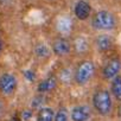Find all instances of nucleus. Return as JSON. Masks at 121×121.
<instances>
[{
	"mask_svg": "<svg viewBox=\"0 0 121 121\" xmlns=\"http://www.w3.org/2000/svg\"><path fill=\"white\" fill-rule=\"evenodd\" d=\"M93 106H94V109L100 115H108L113 108L112 96L109 91L104 89H100L95 91V94L93 95Z\"/></svg>",
	"mask_w": 121,
	"mask_h": 121,
	"instance_id": "obj_1",
	"label": "nucleus"
},
{
	"mask_svg": "<svg viewBox=\"0 0 121 121\" xmlns=\"http://www.w3.org/2000/svg\"><path fill=\"white\" fill-rule=\"evenodd\" d=\"M94 73H95L94 63L90 62V60H84L76 68L74 74V80L78 86H84L91 80Z\"/></svg>",
	"mask_w": 121,
	"mask_h": 121,
	"instance_id": "obj_2",
	"label": "nucleus"
},
{
	"mask_svg": "<svg viewBox=\"0 0 121 121\" xmlns=\"http://www.w3.org/2000/svg\"><path fill=\"white\" fill-rule=\"evenodd\" d=\"M115 18L108 11H100L93 18V27L99 31H109L115 27Z\"/></svg>",
	"mask_w": 121,
	"mask_h": 121,
	"instance_id": "obj_3",
	"label": "nucleus"
},
{
	"mask_svg": "<svg viewBox=\"0 0 121 121\" xmlns=\"http://www.w3.org/2000/svg\"><path fill=\"white\" fill-rule=\"evenodd\" d=\"M18 87L17 77L10 73H5L0 75V93L5 96L12 95Z\"/></svg>",
	"mask_w": 121,
	"mask_h": 121,
	"instance_id": "obj_4",
	"label": "nucleus"
},
{
	"mask_svg": "<svg viewBox=\"0 0 121 121\" xmlns=\"http://www.w3.org/2000/svg\"><path fill=\"white\" fill-rule=\"evenodd\" d=\"M91 117V108L87 104L75 106L70 112L71 121H89Z\"/></svg>",
	"mask_w": 121,
	"mask_h": 121,
	"instance_id": "obj_5",
	"label": "nucleus"
},
{
	"mask_svg": "<svg viewBox=\"0 0 121 121\" xmlns=\"http://www.w3.org/2000/svg\"><path fill=\"white\" fill-rule=\"evenodd\" d=\"M71 51V44L69 43V40L64 37H60L53 40L52 44V52L55 55H57L58 57H64L68 56Z\"/></svg>",
	"mask_w": 121,
	"mask_h": 121,
	"instance_id": "obj_6",
	"label": "nucleus"
},
{
	"mask_svg": "<svg viewBox=\"0 0 121 121\" xmlns=\"http://www.w3.org/2000/svg\"><path fill=\"white\" fill-rule=\"evenodd\" d=\"M121 70V60L119 58H112L103 68V77L106 80H113L115 76L119 75Z\"/></svg>",
	"mask_w": 121,
	"mask_h": 121,
	"instance_id": "obj_7",
	"label": "nucleus"
},
{
	"mask_svg": "<svg viewBox=\"0 0 121 121\" xmlns=\"http://www.w3.org/2000/svg\"><path fill=\"white\" fill-rule=\"evenodd\" d=\"M74 13L78 20H86L91 13V7L86 0H80L75 5Z\"/></svg>",
	"mask_w": 121,
	"mask_h": 121,
	"instance_id": "obj_8",
	"label": "nucleus"
},
{
	"mask_svg": "<svg viewBox=\"0 0 121 121\" xmlns=\"http://www.w3.org/2000/svg\"><path fill=\"white\" fill-rule=\"evenodd\" d=\"M57 82H58V80H57V77L53 76V75H51V76L44 78V80L40 81L39 84H38V88H37V89H38V93H40V94L51 93L52 90L56 89Z\"/></svg>",
	"mask_w": 121,
	"mask_h": 121,
	"instance_id": "obj_9",
	"label": "nucleus"
},
{
	"mask_svg": "<svg viewBox=\"0 0 121 121\" xmlns=\"http://www.w3.org/2000/svg\"><path fill=\"white\" fill-rule=\"evenodd\" d=\"M95 44H96V48L99 49V51L103 52V51H107L112 48L113 45V38L106 33H102V35H99L95 39Z\"/></svg>",
	"mask_w": 121,
	"mask_h": 121,
	"instance_id": "obj_10",
	"label": "nucleus"
},
{
	"mask_svg": "<svg viewBox=\"0 0 121 121\" xmlns=\"http://www.w3.org/2000/svg\"><path fill=\"white\" fill-rule=\"evenodd\" d=\"M53 119H55V112L52 108L45 106L39 108L37 114V121H53Z\"/></svg>",
	"mask_w": 121,
	"mask_h": 121,
	"instance_id": "obj_11",
	"label": "nucleus"
},
{
	"mask_svg": "<svg viewBox=\"0 0 121 121\" xmlns=\"http://www.w3.org/2000/svg\"><path fill=\"white\" fill-rule=\"evenodd\" d=\"M50 53H51L50 48H49L46 44H44V43H39V44H37V45L35 46V55H36L38 58H42V59L49 58Z\"/></svg>",
	"mask_w": 121,
	"mask_h": 121,
	"instance_id": "obj_12",
	"label": "nucleus"
},
{
	"mask_svg": "<svg viewBox=\"0 0 121 121\" xmlns=\"http://www.w3.org/2000/svg\"><path fill=\"white\" fill-rule=\"evenodd\" d=\"M112 94L115 99L121 100V76L117 75L112 80Z\"/></svg>",
	"mask_w": 121,
	"mask_h": 121,
	"instance_id": "obj_13",
	"label": "nucleus"
},
{
	"mask_svg": "<svg viewBox=\"0 0 121 121\" xmlns=\"http://www.w3.org/2000/svg\"><path fill=\"white\" fill-rule=\"evenodd\" d=\"M88 48H89V45H88V42H87L86 38L78 37V38L75 39V42H74V49L76 50V52L84 53V52L88 51Z\"/></svg>",
	"mask_w": 121,
	"mask_h": 121,
	"instance_id": "obj_14",
	"label": "nucleus"
},
{
	"mask_svg": "<svg viewBox=\"0 0 121 121\" xmlns=\"http://www.w3.org/2000/svg\"><path fill=\"white\" fill-rule=\"evenodd\" d=\"M69 120H70V115H69V113H68L65 107H60L55 113L53 121H69Z\"/></svg>",
	"mask_w": 121,
	"mask_h": 121,
	"instance_id": "obj_15",
	"label": "nucleus"
},
{
	"mask_svg": "<svg viewBox=\"0 0 121 121\" xmlns=\"http://www.w3.org/2000/svg\"><path fill=\"white\" fill-rule=\"evenodd\" d=\"M70 73V70L69 69H63V71H62V74H60V81H62L63 83H69L70 81H71V75H68Z\"/></svg>",
	"mask_w": 121,
	"mask_h": 121,
	"instance_id": "obj_16",
	"label": "nucleus"
},
{
	"mask_svg": "<svg viewBox=\"0 0 121 121\" xmlns=\"http://www.w3.org/2000/svg\"><path fill=\"white\" fill-rule=\"evenodd\" d=\"M43 103H44V97L43 96H37V97L33 99L31 106H32V108H38L39 109V108L43 107Z\"/></svg>",
	"mask_w": 121,
	"mask_h": 121,
	"instance_id": "obj_17",
	"label": "nucleus"
},
{
	"mask_svg": "<svg viewBox=\"0 0 121 121\" xmlns=\"http://www.w3.org/2000/svg\"><path fill=\"white\" fill-rule=\"evenodd\" d=\"M24 75H25V78H26V80H29L30 82H32V81L35 80V76H36V75H35V74H33L31 70H26Z\"/></svg>",
	"mask_w": 121,
	"mask_h": 121,
	"instance_id": "obj_18",
	"label": "nucleus"
},
{
	"mask_svg": "<svg viewBox=\"0 0 121 121\" xmlns=\"http://www.w3.org/2000/svg\"><path fill=\"white\" fill-rule=\"evenodd\" d=\"M5 115V104L3 101H0V120H1Z\"/></svg>",
	"mask_w": 121,
	"mask_h": 121,
	"instance_id": "obj_19",
	"label": "nucleus"
},
{
	"mask_svg": "<svg viewBox=\"0 0 121 121\" xmlns=\"http://www.w3.org/2000/svg\"><path fill=\"white\" fill-rule=\"evenodd\" d=\"M31 115H32V113H31V110H24L23 112V119L24 120H30V117H31Z\"/></svg>",
	"mask_w": 121,
	"mask_h": 121,
	"instance_id": "obj_20",
	"label": "nucleus"
},
{
	"mask_svg": "<svg viewBox=\"0 0 121 121\" xmlns=\"http://www.w3.org/2000/svg\"><path fill=\"white\" fill-rule=\"evenodd\" d=\"M11 1V0H0V5H6Z\"/></svg>",
	"mask_w": 121,
	"mask_h": 121,
	"instance_id": "obj_21",
	"label": "nucleus"
},
{
	"mask_svg": "<svg viewBox=\"0 0 121 121\" xmlns=\"http://www.w3.org/2000/svg\"><path fill=\"white\" fill-rule=\"evenodd\" d=\"M1 50H3V42H1V38H0V53H1Z\"/></svg>",
	"mask_w": 121,
	"mask_h": 121,
	"instance_id": "obj_22",
	"label": "nucleus"
}]
</instances>
